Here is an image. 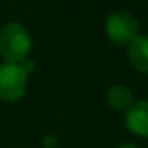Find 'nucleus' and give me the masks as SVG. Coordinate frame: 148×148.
<instances>
[{"label": "nucleus", "mask_w": 148, "mask_h": 148, "mask_svg": "<svg viewBox=\"0 0 148 148\" xmlns=\"http://www.w3.org/2000/svg\"><path fill=\"white\" fill-rule=\"evenodd\" d=\"M19 66L23 67V71H24L26 74H31L33 71H35V62H33L31 59H28V57H26V59H23V60L19 62Z\"/></svg>", "instance_id": "obj_7"}, {"label": "nucleus", "mask_w": 148, "mask_h": 148, "mask_svg": "<svg viewBox=\"0 0 148 148\" xmlns=\"http://www.w3.org/2000/svg\"><path fill=\"white\" fill-rule=\"evenodd\" d=\"M105 35L115 45H131L138 36V21L127 10L112 12L105 21Z\"/></svg>", "instance_id": "obj_3"}, {"label": "nucleus", "mask_w": 148, "mask_h": 148, "mask_svg": "<svg viewBox=\"0 0 148 148\" xmlns=\"http://www.w3.org/2000/svg\"><path fill=\"white\" fill-rule=\"evenodd\" d=\"M107 103L110 105L114 110H127L134 100H133V93L129 88L121 86V84H114L107 91Z\"/></svg>", "instance_id": "obj_6"}, {"label": "nucleus", "mask_w": 148, "mask_h": 148, "mask_svg": "<svg viewBox=\"0 0 148 148\" xmlns=\"http://www.w3.org/2000/svg\"><path fill=\"white\" fill-rule=\"evenodd\" d=\"M126 127L141 138H148V100L133 103L126 110Z\"/></svg>", "instance_id": "obj_4"}, {"label": "nucleus", "mask_w": 148, "mask_h": 148, "mask_svg": "<svg viewBox=\"0 0 148 148\" xmlns=\"http://www.w3.org/2000/svg\"><path fill=\"white\" fill-rule=\"evenodd\" d=\"M28 86V74L19 62H0V100L17 102L24 97Z\"/></svg>", "instance_id": "obj_2"}, {"label": "nucleus", "mask_w": 148, "mask_h": 148, "mask_svg": "<svg viewBox=\"0 0 148 148\" xmlns=\"http://www.w3.org/2000/svg\"><path fill=\"white\" fill-rule=\"evenodd\" d=\"M43 147H45V148H55V147H57V138H55V136H52V134H50V136H47V138L43 140Z\"/></svg>", "instance_id": "obj_8"}, {"label": "nucleus", "mask_w": 148, "mask_h": 148, "mask_svg": "<svg viewBox=\"0 0 148 148\" xmlns=\"http://www.w3.org/2000/svg\"><path fill=\"white\" fill-rule=\"evenodd\" d=\"M31 35L21 23H9L0 29V55L5 62H21L31 52Z\"/></svg>", "instance_id": "obj_1"}, {"label": "nucleus", "mask_w": 148, "mask_h": 148, "mask_svg": "<svg viewBox=\"0 0 148 148\" xmlns=\"http://www.w3.org/2000/svg\"><path fill=\"white\" fill-rule=\"evenodd\" d=\"M119 148H138L136 145H133V143H124V145H121Z\"/></svg>", "instance_id": "obj_9"}, {"label": "nucleus", "mask_w": 148, "mask_h": 148, "mask_svg": "<svg viewBox=\"0 0 148 148\" xmlns=\"http://www.w3.org/2000/svg\"><path fill=\"white\" fill-rule=\"evenodd\" d=\"M129 62L136 71L148 74V35H138L129 45Z\"/></svg>", "instance_id": "obj_5"}]
</instances>
